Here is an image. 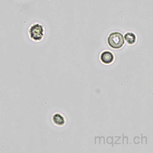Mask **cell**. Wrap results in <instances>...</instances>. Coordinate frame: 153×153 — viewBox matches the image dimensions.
Wrapping results in <instances>:
<instances>
[{
    "label": "cell",
    "mask_w": 153,
    "mask_h": 153,
    "mask_svg": "<svg viewBox=\"0 0 153 153\" xmlns=\"http://www.w3.org/2000/svg\"><path fill=\"white\" fill-rule=\"evenodd\" d=\"M109 45L113 48L119 49L122 47L124 44V37L121 33L119 32H113L109 35L108 38Z\"/></svg>",
    "instance_id": "6da1fadb"
},
{
    "label": "cell",
    "mask_w": 153,
    "mask_h": 153,
    "mask_svg": "<svg viewBox=\"0 0 153 153\" xmlns=\"http://www.w3.org/2000/svg\"><path fill=\"white\" fill-rule=\"evenodd\" d=\"M43 31V28L39 24H36L32 26L30 30L31 38L35 41L41 40L44 35Z\"/></svg>",
    "instance_id": "7a4b0ae2"
},
{
    "label": "cell",
    "mask_w": 153,
    "mask_h": 153,
    "mask_svg": "<svg viewBox=\"0 0 153 153\" xmlns=\"http://www.w3.org/2000/svg\"><path fill=\"white\" fill-rule=\"evenodd\" d=\"M100 59L105 64H110L114 60V55L109 51H105L101 54Z\"/></svg>",
    "instance_id": "3957f363"
},
{
    "label": "cell",
    "mask_w": 153,
    "mask_h": 153,
    "mask_svg": "<svg viewBox=\"0 0 153 153\" xmlns=\"http://www.w3.org/2000/svg\"><path fill=\"white\" fill-rule=\"evenodd\" d=\"M53 121L58 126H63L65 123L64 117L59 114H56L53 117Z\"/></svg>",
    "instance_id": "277c9868"
},
{
    "label": "cell",
    "mask_w": 153,
    "mask_h": 153,
    "mask_svg": "<svg viewBox=\"0 0 153 153\" xmlns=\"http://www.w3.org/2000/svg\"><path fill=\"white\" fill-rule=\"evenodd\" d=\"M124 38L126 40V42H128L130 45H133L136 41L137 37L136 36L134 35V33L129 32L127 33L126 35L124 36Z\"/></svg>",
    "instance_id": "5b68a950"
}]
</instances>
